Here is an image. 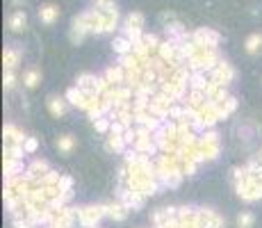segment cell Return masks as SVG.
<instances>
[{
  "label": "cell",
  "instance_id": "cell-1",
  "mask_svg": "<svg viewBox=\"0 0 262 228\" xmlns=\"http://www.w3.org/2000/svg\"><path fill=\"white\" fill-rule=\"evenodd\" d=\"M107 214V205H84L78 208V221L84 228H94Z\"/></svg>",
  "mask_w": 262,
  "mask_h": 228
},
{
  "label": "cell",
  "instance_id": "cell-2",
  "mask_svg": "<svg viewBox=\"0 0 262 228\" xmlns=\"http://www.w3.org/2000/svg\"><path fill=\"white\" fill-rule=\"evenodd\" d=\"M192 39H194V44H198L201 48H217L221 37H219L214 30H210V28H201V30L192 32Z\"/></svg>",
  "mask_w": 262,
  "mask_h": 228
},
{
  "label": "cell",
  "instance_id": "cell-3",
  "mask_svg": "<svg viewBox=\"0 0 262 228\" xmlns=\"http://www.w3.org/2000/svg\"><path fill=\"white\" fill-rule=\"evenodd\" d=\"M237 194L244 201H258V198H262V187L255 185V182H251L248 178H244V180L237 182Z\"/></svg>",
  "mask_w": 262,
  "mask_h": 228
},
{
  "label": "cell",
  "instance_id": "cell-4",
  "mask_svg": "<svg viewBox=\"0 0 262 228\" xmlns=\"http://www.w3.org/2000/svg\"><path fill=\"white\" fill-rule=\"evenodd\" d=\"M210 78H212V80H217L219 84H224V87H226L228 82L235 80V71H232V66L228 64V62L221 60L217 66H214V71H212V76H210Z\"/></svg>",
  "mask_w": 262,
  "mask_h": 228
},
{
  "label": "cell",
  "instance_id": "cell-5",
  "mask_svg": "<svg viewBox=\"0 0 262 228\" xmlns=\"http://www.w3.org/2000/svg\"><path fill=\"white\" fill-rule=\"evenodd\" d=\"M198 221L203 228H224V219L212 210H198Z\"/></svg>",
  "mask_w": 262,
  "mask_h": 228
},
{
  "label": "cell",
  "instance_id": "cell-6",
  "mask_svg": "<svg viewBox=\"0 0 262 228\" xmlns=\"http://www.w3.org/2000/svg\"><path fill=\"white\" fill-rule=\"evenodd\" d=\"M7 25H9V30L12 32H23L25 28H28V14H25L23 9H16L14 14L9 16Z\"/></svg>",
  "mask_w": 262,
  "mask_h": 228
},
{
  "label": "cell",
  "instance_id": "cell-7",
  "mask_svg": "<svg viewBox=\"0 0 262 228\" xmlns=\"http://www.w3.org/2000/svg\"><path fill=\"white\" fill-rule=\"evenodd\" d=\"M57 18H60V7H55V5H41L39 7V21L41 23L52 25Z\"/></svg>",
  "mask_w": 262,
  "mask_h": 228
},
{
  "label": "cell",
  "instance_id": "cell-8",
  "mask_svg": "<svg viewBox=\"0 0 262 228\" xmlns=\"http://www.w3.org/2000/svg\"><path fill=\"white\" fill-rule=\"evenodd\" d=\"M105 78L110 80V84L121 87V84H126V68L123 66H110L107 71H105Z\"/></svg>",
  "mask_w": 262,
  "mask_h": 228
},
{
  "label": "cell",
  "instance_id": "cell-9",
  "mask_svg": "<svg viewBox=\"0 0 262 228\" xmlns=\"http://www.w3.org/2000/svg\"><path fill=\"white\" fill-rule=\"evenodd\" d=\"M66 103L68 100H62V98H57V96H50L48 98V110H50V114L52 116H64L66 114Z\"/></svg>",
  "mask_w": 262,
  "mask_h": 228
},
{
  "label": "cell",
  "instance_id": "cell-10",
  "mask_svg": "<svg viewBox=\"0 0 262 228\" xmlns=\"http://www.w3.org/2000/svg\"><path fill=\"white\" fill-rule=\"evenodd\" d=\"M128 212H130V210H128L123 203L107 205V217H110V219H114V221H123L128 217Z\"/></svg>",
  "mask_w": 262,
  "mask_h": 228
},
{
  "label": "cell",
  "instance_id": "cell-11",
  "mask_svg": "<svg viewBox=\"0 0 262 228\" xmlns=\"http://www.w3.org/2000/svg\"><path fill=\"white\" fill-rule=\"evenodd\" d=\"M208 82H210V80L205 78V71H192V78H189V87H192V89L205 91Z\"/></svg>",
  "mask_w": 262,
  "mask_h": 228
},
{
  "label": "cell",
  "instance_id": "cell-12",
  "mask_svg": "<svg viewBox=\"0 0 262 228\" xmlns=\"http://www.w3.org/2000/svg\"><path fill=\"white\" fill-rule=\"evenodd\" d=\"M62 180V176L57 174V171H52V169H48L44 176H41V182H39V187H57Z\"/></svg>",
  "mask_w": 262,
  "mask_h": 228
},
{
  "label": "cell",
  "instance_id": "cell-13",
  "mask_svg": "<svg viewBox=\"0 0 262 228\" xmlns=\"http://www.w3.org/2000/svg\"><path fill=\"white\" fill-rule=\"evenodd\" d=\"M28 169L23 167L21 160H5V176H23Z\"/></svg>",
  "mask_w": 262,
  "mask_h": 228
},
{
  "label": "cell",
  "instance_id": "cell-14",
  "mask_svg": "<svg viewBox=\"0 0 262 228\" xmlns=\"http://www.w3.org/2000/svg\"><path fill=\"white\" fill-rule=\"evenodd\" d=\"M182 171H176V174H160L157 178H160V182L164 185V187H178L180 180H182Z\"/></svg>",
  "mask_w": 262,
  "mask_h": 228
},
{
  "label": "cell",
  "instance_id": "cell-15",
  "mask_svg": "<svg viewBox=\"0 0 262 228\" xmlns=\"http://www.w3.org/2000/svg\"><path fill=\"white\" fill-rule=\"evenodd\" d=\"M2 62H5V71H14L16 64H18V50L16 48H7L5 55H2Z\"/></svg>",
  "mask_w": 262,
  "mask_h": 228
},
{
  "label": "cell",
  "instance_id": "cell-16",
  "mask_svg": "<svg viewBox=\"0 0 262 228\" xmlns=\"http://www.w3.org/2000/svg\"><path fill=\"white\" fill-rule=\"evenodd\" d=\"M105 148L107 151H114V153H121L123 148H126V139L121 135H110L107 137V144H105Z\"/></svg>",
  "mask_w": 262,
  "mask_h": 228
},
{
  "label": "cell",
  "instance_id": "cell-17",
  "mask_svg": "<svg viewBox=\"0 0 262 228\" xmlns=\"http://www.w3.org/2000/svg\"><path fill=\"white\" fill-rule=\"evenodd\" d=\"M25 148L21 144H5V160H23Z\"/></svg>",
  "mask_w": 262,
  "mask_h": 228
},
{
  "label": "cell",
  "instance_id": "cell-18",
  "mask_svg": "<svg viewBox=\"0 0 262 228\" xmlns=\"http://www.w3.org/2000/svg\"><path fill=\"white\" fill-rule=\"evenodd\" d=\"M208 103V96H205V91H201V89H192V94H189V100H187V105H192V107H198L201 110L203 105Z\"/></svg>",
  "mask_w": 262,
  "mask_h": 228
},
{
  "label": "cell",
  "instance_id": "cell-19",
  "mask_svg": "<svg viewBox=\"0 0 262 228\" xmlns=\"http://www.w3.org/2000/svg\"><path fill=\"white\" fill-rule=\"evenodd\" d=\"M244 46H246V53L248 55H258L262 50V34H251Z\"/></svg>",
  "mask_w": 262,
  "mask_h": 228
},
{
  "label": "cell",
  "instance_id": "cell-20",
  "mask_svg": "<svg viewBox=\"0 0 262 228\" xmlns=\"http://www.w3.org/2000/svg\"><path fill=\"white\" fill-rule=\"evenodd\" d=\"M41 80V73H39L37 68H30V71H25V76H23V84L28 87V89H34Z\"/></svg>",
  "mask_w": 262,
  "mask_h": 228
},
{
  "label": "cell",
  "instance_id": "cell-21",
  "mask_svg": "<svg viewBox=\"0 0 262 228\" xmlns=\"http://www.w3.org/2000/svg\"><path fill=\"white\" fill-rule=\"evenodd\" d=\"M112 48L116 50V53H121V55L132 53V44H130L126 37H116V39H114V41H112Z\"/></svg>",
  "mask_w": 262,
  "mask_h": 228
},
{
  "label": "cell",
  "instance_id": "cell-22",
  "mask_svg": "<svg viewBox=\"0 0 262 228\" xmlns=\"http://www.w3.org/2000/svg\"><path fill=\"white\" fill-rule=\"evenodd\" d=\"M57 148H60L62 153H71L75 148V137L73 135H62L60 139H57Z\"/></svg>",
  "mask_w": 262,
  "mask_h": 228
},
{
  "label": "cell",
  "instance_id": "cell-23",
  "mask_svg": "<svg viewBox=\"0 0 262 228\" xmlns=\"http://www.w3.org/2000/svg\"><path fill=\"white\" fill-rule=\"evenodd\" d=\"M123 37L128 39V41H130V44L135 46V44H139V41H142L144 39V34H142V30H139V28H123Z\"/></svg>",
  "mask_w": 262,
  "mask_h": 228
},
{
  "label": "cell",
  "instance_id": "cell-24",
  "mask_svg": "<svg viewBox=\"0 0 262 228\" xmlns=\"http://www.w3.org/2000/svg\"><path fill=\"white\" fill-rule=\"evenodd\" d=\"M132 53H135L142 62H148V60H150V48L144 44V41H139V44L132 46Z\"/></svg>",
  "mask_w": 262,
  "mask_h": 228
},
{
  "label": "cell",
  "instance_id": "cell-25",
  "mask_svg": "<svg viewBox=\"0 0 262 228\" xmlns=\"http://www.w3.org/2000/svg\"><path fill=\"white\" fill-rule=\"evenodd\" d=\"M126 25H128V28H139V30H142V28H144V14H139V12L128 14Z\"/></svg>",
  "mask_w": 262,
  "mask_h": 228
},
{
  "label": "cell",
  "instance_id": "cell-26",
  "mask_svg": "<svg viewBox=\"0 0 262 228\" xmlns=\"http://www.w3.org/2000/svg\"><path fill=\"white\" fill-rule=\"evenodd\" d=\"M235 110H237V98H232V96H230V98L224 103V110H221V119H228V116H230Z\"/></svg>",
  "mask_w": 262,
  "mask_h": 228
},
{
  "label": "cell",
  "instance_id": "cell-27",
  "mask_svg": "<svg viewBox=\"0 0 262 228\" xmlns=\"http://www.w3.org/2000/svg\"><path fill=\"white\" fill-rule=\"evenodd\" d=\"M253 221H255V217L251 212L237 214V226H240V228H251V226H253Z\"/></svg>",
  "mask_w": 262,
  "mask_h": 228
},
{
  "label": "cell",
  "instance_id": "cell-28",
  "mask_svg": "<svg viewBox=\"0 0 262 228\" xmlns=\"http://www.w3.org/2000/svg\"><path fill=\"white\" fill-rule=\"evenodd\" d=\"M198 142L201 144H219V135L214 130H208V132H203V137H198Z\"/></svg>",
  "mask_w": 262,
  "mask_h": 228
},
{
  "label": "cell",
  "instance_id": "cell-29",
  "mask_svg": "<svg viewBox=\"0 0 262 228\" xmlns=\"http://www.w3.org/2000/svg\"><path fill=\"white\" fill-rule=\"evenodd\" d=\"M142 41H144L146 46H148L150 50H157V48H160V39H157L155 34H144Z\"/></svg>",
  "mask_w": 262,
  "mask_h": 228
},
{
  "label": "cell",
  "instance_id": "cell-30",
  "mask_svg": "<svg viewBox=\"0 0 262 228\" xmlns=\"http://www.w3.org/2000/svg\"><path fill=\"white\" fill-rule=\"evenodd\" d=\"M57 187H60V192H71L73 190V178H71V176H62V180Z\"/></svg>",
  "mask_w": 262,
  "mask_h": 228
},
{
  "label": "cell",
  "instance_id": "cell-31",
  "mask_svg": "<svg viewBox=\"0 0 262 228\" xmlns=\"http://www.w3.org/2000/svg\"><path fill=\"white\" fill-rule=\"evenodd\" d=\"M94 126H96V130L98 132H107V130L112 128V121H110V119H98V121H94Z\"/></svg>",
  "mask_w": 262,
  "mask_h": 228
},
{
  "label": "cell",
  "instance_id": "cell-32",
  "mask_svg": "<svg viewBox=\"0 0 262 228\" xmlns=\"http://www.w3.org/2000/svg\"><path fill=\"white\" fill-rule=\"evenodd\" d=\"M23 148H25V153H34L39 148V142L34 139V137H28V139H25V144H23Z\"/></svg>",
  "mask_w": 262,
  "mask_h": 228
},
{
  "label": "cell",
  "instance_id": "cell-33",
  "mask_svg": "<svg viewBox=\"0 0 262 228\" xmlns=\"http://www.w3.org/2000/svg\"><path fill=\"white\" fill-rule=\"evenodd\" d=\"M123 139H126V144H135L137 139H139V135H137V130L128 128L126 132H123Z\"/></svg>",
  "mask_w": 262,
  "mask_h": 228
},
{
  "label": "cell",
  "instance_id": "cell-34",
  "mask_svg": "<svg viewBox=\"0 0 262 228\" xmlns=\"http://www.w3.org/2000/svg\"><path fill=\"white\" fill-rule=\"evenodd\" d=\"M126 130L128 128L121 121H112V128H110V132H112V135H121V137H123V132H126Z\"/></svg>",
  "mask_w": 262,
  "mask_h": 228
},
{
  "label": "cell",
  "instance_id": "cell-35",
  "mask_svg": "<svg viewBox=\"0 0 262 228\" xmlns=\"http://www.w3.org/2000/svg\"><path fill=\"white\" fill-rule=\"evenodd\" d=\"M16 84V76L14 71H5V89H12Z\"/></svg>",
  "mask_w": 262,
  "mask_h": 228
},
{
  "label": "cell",
  "instance_id": "cell-36",
  "mask_svg": "<svg viewBox=\"0 0 262 228\" xmlns=\"http://www.w3.org/2000/svg\"><path fill=\"white\" fill-rule=\"evenodd\" d=\"M12 2H14L16 7H21V5H25V0H12Z\"/></svg>",
  "mask_w": 262,
  "mask_h": 228
},
{
  "label": "cell",
  "instance_id": "cell-37",
  "mask_svg": "<svg viewBox=\"0 0 262 228\" xmlns=\"http://www.w3.org/2000/svg\"><path fill=\"white\" fill-rule=\"evenodd\" d=\"M105 2H112V0H96V5L100 7V5H105Z\"/></svg>",
  "mask_w": 262,
  "mask_h": 228
},
{
  "label": "cell",
  "instance_id": "cell-38",
  "mask_svg": "<svg viewBox=\"0 0 262 228\" xmlns=\"http://www.w3.org/2000/svg\"><path fill=\"white\" fill-rule=\"evenodd\" d=\"M258 158H260V160H262V151H260V155H258Z\"/></svg>",
  "mask_w": 262,
  "mask_h": 228
},
{
  "label": "cell",
  "instance_id": "cell-39",
  "mask_svg": "<svg viewBox=\"0 0 262 228\" xmlns=\"http://www.w3.org/2000/svg\"><path fill=\"white\" fill-rule=\"evenodd\" d=\"M30 228H37V226H30Z\"/></svg>",
  "mask_w": 262,
  "mask_h": 228
}]
</instances>
